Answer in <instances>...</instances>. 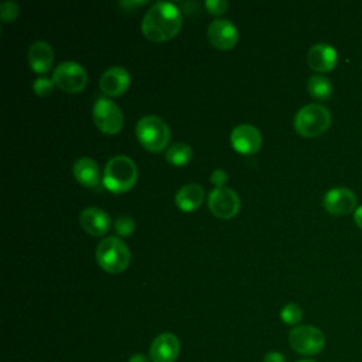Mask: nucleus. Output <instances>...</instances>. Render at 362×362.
Instances as JSON below:
<instances>
[{
    "mask_svg": "<svg viewBox=\"0 0 362 362\" xmlns=\"http://www.w3.org/2000/svg\"><path fill=\"white\" fill-rule=\"evenodd\" d=\"M288 344L301 355H315L322 351L325 337L314 325H297L288 332Z\"/></svg>",
    "mask_w": 362,
    "mask_h": 362,
    "instance_id": "obj_6",
    "label": "nucleus"
},
{
    "mask_svg": "<svg viewBox=\"0 0 362 362\" xmlns=\"http://www.w3.org/2000/svg\"><path fill=\"white\" fill-rule=\"evenodd\" d=\"M338 54L335 48L327 42L314 44L307 54V62L313 71L329 72L335 68Z\"/></svg>",
    "mask_w": 362,
    "mask_h": 362,
    "instance_id": "obj_14",
    "label": "nucleus"
},
{
    "mask_svg": "<svg viewBox=\"0 0 362 362\" xmlns=\"http://www.w3.org/2000/svg\"><path fill=\"white\" fill-rule=\"evenodd\" d=\"M130 85V75L123 66L107 68L99 81L100 90L107 96H119L127 90Z\"/></svg>",
    "mask_w": 362,
    "mask_h": 362,
    "instance_id": "obj_15",
    "label": "nucleus"
},
{
    "mask_svg": "<svg viewBox=\"0 0 362 362\" xmlns=\"http://www.w3.org/2000/svg\"><path fill=\"white\" fill-rule=\"evenodd\" d=\"M226 181H228V174H226L223 170L216 168V170H214V171L211 173V182H212L216 188L225 187Z\"/></svg>",
    "mask_w": 362,
    "mask_h": 362,
    "instance_id": "obj_27",
    "label": "nucleus"
},
{
    "mask_svg": "<svg viewBox=\"0 0 362 362\" xmlns=\"http://www.w3.org/2000/svg\"><path fill=\"white\" fill-rule=\"evenodd\" d=\"M308 93L320 100H325L332 95V85L328 78L322 75H313L307 82Z\"/></svg>",
    "mask_w": 362,
    "mask_h": 362,
    "instance_id": "obj_20",
    "label": "nucleus"
},
{
    "mask_svg": "<svg viewBox=\"0 0 362 362\" xmlns=\"http://www.w3.org/2000/svg\"><path fill=\"white\" fill-rule=\"evenodd\" d=\"M205 7H206V10L211 14L219 16V14H223L226 11L228 1H223V0H208V1H205Z\"/></svg>",
    "mask_w": 362,
    "mask_h": 362,
    "instance_id": "obj_26",
    "label": "nucleus"
},
{
    "mask_svg": "<svg viewBox=\"0 0 362 362\" xmlns=\"http://www.w3.org/2000/svg\"><path fill=\"white\" fill-rule=\"evenodd\" d=\"M74 175L79 184L89 187V188H96L100 182L99 167L89 157H81L75 161Z\"/></svg>",
    "mask_w": 362,
    "mask_h": 362,
    "instance_id": "obj_18",
    "label": "nucleus"
},
{
    "mask_svg": "<svg viewBox=\"0 0 362 362\" xmlns=\"http://www.w3.org/2000/svg\"><path fill=\"white\" fill-rule=\"evenodd\" d=\"M230 143L238 153L253 154L262 147V134L255 126L243 123L232 130Z\"/></svg>",
    "mask_w": 362,
    "mask_h": 362,
    "instance_id": "obj_11",
    "label": "nucleus"
},
{
    "mask_svg": "<svg viewBox=\"0 0 362 362\" xmlns=\"http://www.w3.org/2000/svg\"><path fill=\"white\" fill-rule=\"evenodd\" d=\"M54 81L49 79V78H37L33 83V90L34 93H37L38 96H47L52 92V88H54Z\"/></svg>",
    "mask_w": 362,
    "mask_h": 362,
    "instance_id": "obj_25",
    "label": "nucleus"
},
{
    "mask_svg": "<svg viewBox=\"0 0 362 362\" xmlns=\"http://www.w3.org/2000/svg\"><path fill=\"white\" fill-rule=\"evenodd\" d=\"M129 362H148V359H147L146 355H143V354H133V355L129 358Z\"/></svg>",
    "mask_w": 362,
    "mask_h": 362,
    "instance_id": "obj_30",
    "label": "nucleus"
},
{
    "mask_svg": "<svg viewBox=\"0 0 362 362\" xmlns=\"http://www.w3.org/2000/svg\"><path fill=\"white\" fill-rule=\"evenodd\" d=\"M204 201V189L198 184H187L175 194V204L181 211L191 212L199 208Z\"/></svg>",
    "mask_w": 362,
    "mask_h": 362,
    "instance_id": "obj_19",
    "label": "nucleus"
},
{
    "mask_svg": "<svg viewBox=\"0 0 362 362\" xmlns=\"http://www.w3.org/2000/svg\"><path fill=\"white\" fill-rule=\"evenodd\" d=\"M96 260L105 272L116 274L127 269L130 263V252L122 239L107 236L98 243Z\"/></svg>",
    "mask_w": 362,
    "mask_h": 362,
    "instance_id": "obj_3",
    "label": "nucleus"
},
{
    "mask_svg": "<svg viewBox=\"0 0 362 362\" xmlns=\"http://www.w3.org/2000/svg\"><path fill=\"white\" fill-rule=\"evenodd\" d=\"M110 216L100 208L89 206L79 214V223L82 229L92 236H102L110 228Z\"/></svg>",
    "mask_w": 362,
    "mask_h": 362,
    "instance_id": "obj_16",
    "label": "nucleus"
},
{
    "mask_svg": "<svg viewBox=\"0 0 362 362\" xmlns=\"http://www.w3.org/2000/svg\"><path fill=\"white\" fill-rule=\"evenodd\" d=\"M52 81L61 90L76 93L86 86L88 75L81 64L74 61H64L54 69Z\"/></svg>",
    "mask_w": 362,
    "mask_h": 362,
    "instance_id": "obj_7",
    "label": "nucleus"
},
{
    "mask_svg": "<svg viewBox=\"0 0 362 362\" xmlns=\"http://www.w3.org/2000/svg\"><path fill=\"white\" fill-rule=\"evenodd\" d=\"M134 221L127 216V215H122L115 221V229L120 236H129L133 233L134 230Z\"/></svg>",
    "mask_w": 362,
    "mask_h": 362,
    "instance_id": "obj_24",
    "label": "nucleus"
},
{
    "mask_svg": "<svg viewBox=\"0 0 362 362\" xmlns=\"http://www.w3.org/2000/svg\"><path fill=\"white\" fill-rule=\"evenodd\" d=\"M354 222L356 223V226L359 229H362V205H359L355 211H354Z\"/></svg>",
    "mask_w": 362,
    "mask_h": 362,
    "instance_id": "obj_29",
    "label": "nucleus"
},
{
    "mask_svg": "<svg viewBox=\"0 0 362 362\" xmlns=\"http://www.w3.org/2000/svg\"><path fill=\"white\" fill-rule=\"evenodd\" d=\"M182 17L178 7L168 1L154 3L144 14L141 31L146 38L154 42L167 41L180 31Z\"/></svg>",
    "mask_w": 362,
    "mask_h": 362,
    "instance_id": "obj_1",
    "label": "nucleus"
},
{
    "mask_svg": "<svg viewBox=\"0 0 362 362\" xmlns=\"http://www.w3.org/2000/svg\"><path fill=\"white\" fill-rule=\"evenodd\" d=\"M208 206L216 218L230 219L239 212L240 199L238 194L228 187L214 188L208 197Z\"/></svg>",
    "mask_w": 362,
    "mask_h": 362,
    "instance_id": "obj_9",
    "label": "nucleus"
},
{
    "mask_svg": "<svg viewBox=\"0 0 362 362\" xmlns=\"http://www.w3.org/2000/svg\"><path fill=\"white\" fill-rule=\"evenodd\" d=\"M297 362H315L313 359H301V361H297Z\"/></svg>",
    "mask_w": 362,
    "mask_h": 362,
    "instance_id": "obj_31",
    "label": "nucleus"
},
{
    "mask_svg": "<svg viewBox=\"0 0 362 362\" xmlns=\"http://www.w3.org/2000/svg\"><path fill=\"white\" fill-rule=\"evenodd\" d=\"M136 136L144 148L157 153L167 147L171 133L163 119L154 115H148L137 122Z\"/></svg>",
    "mask_w": 362,
    "mask_h": 362,
    "instance_id": "obj_5",
    "label": "nucleus"
},
{
    "mask_svg": "<svg viewBox=\"0 0 362 362\" xmlns=\"http://www.w3.org/2000/svg\"><path fill=\"white\" fill-rule=\"evenodd\" d=\"M92 117L96 127L105 134H116L123 126V113L120 107L107 98H99L92 109Z\"/></svg>",
    "mask_w": 362,
    "mask_h": 362,
    "instance_id": "obj_8",
    "label": "nucleus"
},
{
    "mask_svg": "<svg viewBox=\"0 0 362 362\" xmlns=\"http://www.w3.org/2000/svg\"><path fill=\"white\" fill-rule=\"evenodd\" d=\"M331 124L329 110L320 103L303 106L294 117V129L303 137H317Z\"/></svg>",
    "mask_w": 362,
    "mask_h": 362,
    "instance_id": "obj_4",
    "label": "nucleus"
},
{
    "mask_svg": "<svg viewBox=\"0 0 362 362\" xmlns=\"http://www.w3.org/2000/svg\"><path fill=\"white\" fill-rule=\"evenodd\" d=\"M54 62V51L45 41H35L28 48V64L37 74L47 72Z\"/></svg>",
    "mask_w": 362,
    "mask_h": 362,
    "instance_id": "obj_17",
    "label": "nucleus"
},
{
    "mask_svg": "<svg viewBox=\"0 0 362 362\" xmlns=\"http://www.w3.org/2000/svg\"><path fill=\"white\" fill-rule=\"evenodd\" d=\"M192 150L185 143H174L165 151V160L173 165H184L189 161Z\"/></svg>",
    "mask_w": 362,
    "mask_h": 362,
    "instance_id": "obj_21",
    "label": "nucleus"
},
{
    "mask_svg": "<svg viewBox=\"0 0 362 362\" xmlns=\"http://www.w3.org/2000/svg\"><path fill=\"white\" fill-rule=\"evenodd\" d=\"M137 181L136 163L127 156L112 157L103 170V185L113 192H126Z\"/></svg>",
    "mask_w": 362,
    "mask_h": 362,
    "instance_id": "obj_2",
    "label": "nucleus"
},
{
    "mask_svg": "<svg viewBox=\"0 0 362 362\" xmlns=\"http://www.w3.org/2000/svg\"><path fill=\"white\" fill-rule=\"evenodd\" d=\"M322 205L327 212L335 216H344L354 212L356 206V197L352 189L345 187H335L325 192Z\"/></svg>",
    "mask_w": 362,
    "mask_h": 362,
    "instance_id": "obj_10",
    "label": "nucleus"
},
{
    "mask_svg": "<svg viewBox=\"0 0 362 362\" xmlns=\"http://www.w3.org/2000/svg\"><path fill=\"white\" fill-rule=\"evenodd\" d=\"M239 33L229 20H214L208 27V40L218 49H230L238 42Z\"/></svg>",
    "mask_w": 362,
    "mask_h": 362,
    "instance_id": "obj_12",
    "label": "nucleus"
},
{
    "mask_svg": "<svg viewBox=\"0 0 362 362\" xmlns=\"http://www.w3.org/2000/svg\"><path fill=\"white\" fill-rule=\"evenodd\" d=\"M180 354V341L171 332L157 335L150 345V359L153 362H174Z\"/></svg>",
    "mask_w": 362,
    "mask_h": 362,
    "instance_id": "obj_13",
    "label": "nucleus"
},
{
    "mask_svg": "<svg viewBox=\"0 0 362 362\" xmlns=\"http://www.w3.org/2000/svg\"><path fill=\"white\" fill-rule=\"evenodd\" d=\"M20 8L14 1H3L0 4V17L3 23H11L17 18Z\"/></svg>",
    "mask_w": 362,
    "mask_h": 362,
    "instance_id": "obj_23",
    "label": "nucleus"
},
{
    "mask_svg": "<svg viewBox=\"0 0 362 362\" xmlns=\"http://www.w3.org/2000/svg\"><path fill=\"white\" fill-rule=\"evenodd\" d=\"M280 318L283 322L288 324V325H296L301 321L303 318V310L300 308L298 304L296 303H288L286 304L281 311H280Z\"/></svg>",
    "mask_w": 362,
    "mask_h": 362,
    "instance_id": "obj_22",
    "label": "nucleus"
},
{
    "mask_svg": "<svg viewBox=\"0 0 362 362\" xmlns=\"http://www.w3.org/2000/svg\"><path fill=\"white\" fill-rule=\"evenodd\" d=\"M263 362H286L283 354L277 352V351H270L264 355V359Z\"/></svg>",
    "mask_w": 362,
    "mask_h": 362,
    "instance_id": "obj_28",
    "label": "nucleus"
}]
</instances>
